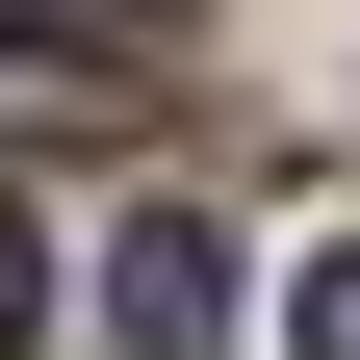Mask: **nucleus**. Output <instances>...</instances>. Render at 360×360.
<instances>
[{
    "label": "nucleus",
    "mask_w": 360,
    "mask_h": 360,
    "mask_svg": "<svg viewBox=\"0 0 360 360\" xmlns=\"http://www.w3.org/2000/svg\"><path fill=\"white\" fill-rule=\"evenodd\" d=\"M103 335L129 360H232V232H206V206H129L103 232Z\"/></svg>",
    "instance_id": "1"
},
{
    "label": "nucleus",
    "mask_w": 360,
    "mask_h": 360,
    "mask_svg": "<svg viewBox=\"0 0 360 360\" xmlns=\"http://www.w3.org/2000/svg\"><path fill=\"white\" fill-rule=\"evenodd\" d=\"M0 129H26V155H52V129H129V77L103 52H0Z\"/></svg>",
    "instance_id": "2"
},
{
    "label": "nucleus",
    "mask_w": 360,
    "mask_h": 360,
    "mask_svg": "<svg viewBox=\"0 0 360 360\" xmlns=\"http://www.w3.org/2000/svg\"><path fill=\"white\" fill-rule=\"evenodd\" d=\"M283 335H309V360H360V257H309V283H283Z\"/></svg>",
    "instance_id": "3"
},
{
    "label": "nucleus",
    "mask_w": 360,
    "mask_h": 360,
    "mask_svg": "<svg viewBox=\"0 0 360 360\" xmlns=\"http://www.w3.org/2000/svg\"><path fill=\"white\" fill-rule=\"evenodd\" d=\"M26 335H52V257H26V206H0V360H26Z\"/></svg>",
    "instance_id": "4"
}]
</instances>
